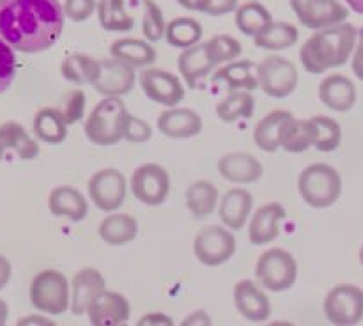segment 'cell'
I'll list each match as a JSON object with an SVG mask.
<instances>
[{
  "label": "cell",
  "mask_w": 363,
  "mask_h": 326,
  "mask_svg": "<svg viewBox=\"0 0 363 326\" xmlns=\"http://www.w3.org/2000/svg\"><path fill=\"white\" fill-rule=\"evenodd\" d=\"M59 0H0V38L21 53H41L59 41L64 30Z\"/></svg>",
  "instance_id": "1"
},
{
  "label": "cell",
  "mask_w": 363,
  "mask_h": 326,
  "mask_svg": "<svg viewBox=\"0 0 363 326\" xmlns=\"http://www.w3.org/2000/svg\"><path fill=\"white\" fill-rule=\"evenodd\" d=\"M358 43V28L353 23L318 30L300 48V62L307 73L323 74L344 66L353 57Z\"/></svg>",
  "instance_id": "2"
},
{
  "label": "cell",
  "mask_w": 363,
  "mask_h": 326,
  "mask_svg": "<svg viewBox=\"0 0 363 326\" xmlns=\"http://www.w3.org/2000/svg\"><path fill=\"white\" fill-rule=\"evenodd\" d=\"M298 191L307 206L326 209L335 204L342 195V177L339 170L328 163H312L301 170L298 177Z\"/></svg>",
  "instance_id": "3"
},
{
  "label": "cell",
  "mask_w": 363,
  "mask_h": 326,
  "mask_svg": "<svg viewBox=\"0 0 363 326\" xmlns=\"http://www.w3.org/2000/svg\"><path fill=\"white\" fill-rule=\"evenodd\" d=\"M128 113L130 112H128L123 98H103L85 120V137L92 144L103 145V147L119 144L123 140Z\"/></svg>",
  "instance_id": "4"
},
{
  "label": "cell",
  "mask_w": 363,
  "mask_h": 326,
  "mask_svg": "<svg viewBox=\"0 0 363 326\" xmlns=\"http://www.w3.org/2000/svg\"><path fill=\"white\" fill-rule=\"evenodd\" d=\"M32 307L41 314L60 315L71 307V283L57 269H43L32 279L28 289Z\"/></svg>",
  "instance_id": "5"
},
{
  "label": "cell",
  "mask_w": 363,
  "mask_h": 326,
  "mask_svg": "<svg viewBox=\"0 0 363 326\" xmlns=\"http://www.w3.org/2000/svg\"><path fill=\"white\" fill-rule=\"evenodd\" d=\"M255 279L269 293H284L298 280V262L286 248H268L255 264Z\"/></svg>",
  "instance_id": "6"
},
{
  "label": "cell",
  "mask_w": 363,
  "mask_h": 326,
  "mask_svg": "<svg viewBox=\"0 0 363 326\" xmlns=\"http://www.w3.org/2000/svg\"><path fill=\"white\" fill-rule=\"evenodd\" d=\"M259 89L269 98L284 99L289 98L298 87L300 74L293 60L282 55H268L257 64Z\"/></svg>",
  "instance_id": "7"
},
{
  "label": "cell",
  "mask_w": 363,
  "mask_h": 326,
  "mask_svg": "<svg viewBox=\"0 0 363 326\" xmlns=\"http://www.w3.org/2000/svg\"><path fill=\"white\" fill-rule=\"evenodd\" d=\"M333 326H357L363 319V289L354 283H339L328 291L323 303Z\"/></svg>",
  "instance_id": "8"
},
{
  "label": "cell",
  "mask_w": 363,
  "mask_h": 326,
  "mask_svg": "<svg viewBox=\"0 0 363 326\" xmlns=\"http://www.w3.org/2000/svg\"><path fill=\"white\" fill-rule=\"evenodd\" d=\"M236 252V236L223 225H206L194 240V254L201 264L216 268L229 261Z\"/></svg>",
  "instance_id": "9"
},
{
  "label": "cell",
  "mask_w": 363,
  "mask_h": 326,
  "mask_svg": "<svg viewBox=\"0 0 363 326\" xmlns=\"http://www.w3.org/2000/svg\"><path fill=\"white\" fill-rule=\"evenodd\" d=\"M298 21L311 30H325L346 23L350 7L342 0H289Z\"/></svg>",
  "instance_id": "10"
},
{
  "label": "cell",
  "mask_w": 363,
  "mask_h": 326,
  "mask_svg": "<svg viewBox=\"0 0 363 326\" xmlns=\"http://www.w3.org/2000/svg\"><path fill=\"white\" fill-rule=\"evenodd\" d=\"M87 193L99 211L116 213L126 201L128 181L119 169H101L89 179Z\"/></svg>",
  "instance_id": "11"
},
{
  "label": "cell",
  "mask_w": 363,
  "mask_h": 326,
  "mask_svg": "<svg viewBox=\"0 0 363 326\" xmlns=\"http://www.w3.org/2000/svg\"><path fill=\"white\" fill-rule=\"evenodd\" d=\"M170 176L160 163H144L131 174L130 190L145 206H162L170 193Z\"/></svg>",
  "instance_id": "12"
},
{
  "label": "cell",
  "mask_w": 363,
  "mask_h": 326,
  "mask_svg": "<svg viewBox=\"0 0 363 326\" xmlns=\"http://www.w3.org/2000/svg\"><path fill=\"white\" fill-rule=\"evenodd\" d=\"M138 82L144 94L151 101L167 108H176L184 99V87L181 78L162 67L151 66L142 69L138 74Z\"/></svg>",
  "instance_id": "13"
},
{
  "label": "cell",
  "mask_w": 363,
  "mask_h": 326,
  "mask_svg": "<svg viewBox=\"0 0 363 326\" xmlns=\"http://www.w3.org/2000/svg\"><path fill=\"white\" fill-rule=\"evenodd\" d=\"M137 84V69L121 60L101 59V73L92 87L103 98H123L130 94Z\"/></svg>",
  "instance_id": "14"
},
{
  "label": "cell",
  "mask_w": 363,
  "mask_h": 326,
  "mask_svg": "<svg viewBox=\"0 0 363 326\" xmlns=\"http://www.w3.org/2000/svg\"><path fill=\"white\" fill-rule=\"evenodd\" d=\"M287 211L280 202H268L262 204L252 213L248 222V240L252 244H268L279 237L282 222L286 220Z\"/></svg>",
  "instance_id": "15"
},
{
  "label": "cell",
  "mask_w": 363,
  "mask_h": 326,
  "mask_svg": "<svg viewBox=\"0 0 363 326\" xmlns=\"http://www.w3.org/2000/svg\"><path fill=\"white\" fill-rule=\"evenodd\" d=\"M106 291L105 276L96 268H84L71 279V314H87L89 307Z\"/></svg>",
  "instance_id": "16"
},
{
  "label": "cell",
  "mask_w": 363,
  "mask_h": 326,
  "mask_svg": "<svg viewBox=\"0 0 363 326\" xmlns=\"http://www.w3.org/2000/svg\"><path fill=\"white\" fill-rule=\"evenodd\" d=\"M39 151L38 140L20 123L7 120L0 124V162L11 158L30 162L38 158Z\"/></svg>",
  "instance_id": "17"
},
{
  "label": "cell",
  "mask_w": 363,
  "mask_h": 326,
  "mask_svg": "<svg viewBox=\"0 0 363 326\" xmlns=\"http://www.w3.org/2000/svg\"><path fill=\"white\" fill-rule=\"evenodd\" d=\"M234 307L252 322H264L272 315V301L268 294L250 279L240 280L234 286Z\"/></svg>",
  "instance_id": "18"
},
{
  "label": "cell",
  "mask_w": 363,
  "mask_h": 326,
  "mask_svg": "<svg viewBox=\"0 0 363 326\" xmlns=\"http://www.w3.org/2000/svg\"><path fill=\"white\" fill-rule=\"evenodd\" d=\"M131 315L130 301L124 294L106 289L89 307L87 317L91 326H123Z\"/></svg>",
  "instance_id": "19"
},
{
  "label": "cell",
  "mask_w": 363,
  "mask_h": 326,
  "mask_svg": "<svg viewBox=\"0 0 363 326\" xmlns=\"http://www.w3.org/2000/svg\"><path fill=\"white\" fill-rule=\"evenodd\" d=\"M319 101L326 106V108L333 110V112L346 113L353 110L357 105L358 92L357 85L350 77L340 73H333L325 77V80L319 84Z\"/></svg>",
  "instance_id": "20"
},
{
  "label": "cell",
  "mask_w": 363,
  "mask_h": 326,
  "mask_svg": "<svg viewBox=\"0 0 363 326\" xmlns=\"http://www.w3.org/2000/svg\"><path fill=\"white\" fill-rule=\"evenodd\" d=\"M218 174L225 181L234 184L257 183L264 174V167L250 152H227L218 159Z\"/></svg>",
  "instance_id": "21"
},
{
  "label": "cell",
  "mask_w": 363,
  "mask_h": 326,
  "mask_svg": "<svg viewBox=\"0 0 363 326\" xmlns=\"http://www.w3.org/2000/svg\"><path fill=\"white\" fill-rule=\"evenodd\" d=\"M156 128L162 135L172 140H186L197 137L202 131V117L191 108H167L156 120Z\"/></svg>",
  "instance_id": "22"
},
{
  "label": "cell",
  "mask_w": 363,
  "mask_h": 326,
  "mask_svg": "<svg viewBox=\"0 0 363 326\" xmlns=\"http://www.w3.org/2000/svg\"><path fill=\"white\" fill-rule=\"evenodd\" d=\"M254 211V197L247 188H230L218 204V216L223 227L229 230H241L250 222Z\"/></svg>",
  "instance_id": "23"
},
{
  "label": "cell",
  "mask_w": 363,
  "mask_h": 326,
  "mask_svg": "<svg viewBox=\"0 0 363 326\" xmlns=\"http://www.w3.org/2000/svg\"><path fill=\"white\" fill-rule=\"evenodd\" d=\"M48 209L53 216L67 218L69 222H82L89 215V201L78 188L57 186L48 195Z\"/></svg>",
  "instance_id": "24"
},
{
  "label": "cell",
  "mask_w": 363,
  "mask_h": 326,
  "mask_svg": "<svg viewBox=\"0 0 363 326\" xmlns=\"http://www.w3.org/2000/svg\"><path fill=\"white\" fill-rule=\"evenodd\" d=\"M177 69H179L184 84L190 89H195L199 82L209 77L211 71L216 69V66L213 62L211 55H209L206 41L199 43V45L191 46L188 50H183L177 57Z\"/></svg>",
  "instance_id": "25"
},
{
  "label": "cell",
  "mask_w": 363,
  "mask_h": 326,
  "mask_svg": "<svg viewBox=\"0 0 363 326\" xmlns=\"http://www.w3.org/2000/svg\"><path fill=\"white\" fill-rule=\"evenodd\" d=\"M110 57L128 64L133 69H145L156 62V50L152 43L137 38H121L110 45Z\"/></svg>",
  "instance_id": "26"
},
{
  "label": "cell",
  "mask_w": 363,
  "mask_h": 326,
  "mask_svg": "<svg viewBox=\"0 0 363 326\" xmlns=\"http://www.w3.org/2000/svg\"><path fill=\"white\" fill-rule=\"evenodd\" d=\"M255 66L252 60L248 59H238L234 62L225 64V66L218 67L213 73V82L216 84H223L229 92L233 91H255L259 87L257 74H255Z\"/></svg>",
  "instance_id": "27"
},
{
  "label": "cell",
  "mask_w": 363,
  "mask_h": 326,
  "mask_svg": "<svg viewBox=\"0 0 363 326\" xmlns=\"http://www.w3.org/2000/svg\"><path fill=\"white\" fill-rule=\"evenodd\" d=\"M315 137H318V130H315L314 120L291 117L280 131V147L291 154H300L308 147H314Z\"/></svg>",
  "instance_id": "28"
},
{
  "label": "cell",
  "mask_w": 363,
  "mask_h": 326,
  "mask_svg": "<svg viewBox=\"0 0 363 326\" xmlns=\"http://www.w3.org/2000/svg\"><path fill=\"white\" fill-rule=\"evenodd\" d=\"M98 234L106 244L123 247L138 236V222L135 216L126 213H110L99 223Z\"/></svg>",
  "instance_id": "29"
},
{
  "label": "cell",
  "mask_w": 363,
  "mask_h": 326,
  "mask_svg": "<svg viewBox=\"0 0 363 326\" xmlns=\"http://www.w3.org/2000/svg\"><path fill=\"white\" fill-rule=\"evenodd\" d=\"M67 128L69 126H67L60 108H53V106L39 108L32 120L34 137L45 144H62L67 137Z\"/></svg>",
  "instance_id": "30"
},
{
  "label": "cell",
  "mask_w": 363,
  "mask_h": 326,
  "mask_svg": "<svg viewBox=\"0 0 363 326\" xmlns=\"http://www.w3.org/2000/svg\"><path fill=\"white\" fill-rule=\"evenodd\" d=\"M101 73V60L87 53H71L60 64V74L74 85H94Z\"/></svg>",
  "instance_id": "31"
},
{
  "label": "cell",
  "mask_w": 363,
  "mask_h": 326,
  "mask_svg": "<svg viewBox=\"0 0 363 326\" xmlns=\"http://www.w3.org/2000/svg\"><path fill=\"white\" fill-rule=\"evenodd\" d=\"M294 117L289 110H273L262 117L254 128V142L261 151L277 152L280 149V131L284 124Z\"/></svg>",
  "instance_id": "32"
},
{
  "label": "cell",
  "mask_w": 363,
  "mask_h": 326,
  "mask_svg": "<svg viewBox=\"0 0 363 326\" xmlns=\"http://www.w3.org/2000/svg\"><path fill=\"white\" fill-rule=\"evenodd\" d=\"M273 21L275 20L268 7L257 0H248V2L241 4L234 13V23H236L238 30L248 38L259 35Z\"/></svg>",
  "instance_id": "33"
},
{
  "label": "cell",
  "mask_w": 363,
  "mask_h": 326,
  "mask_svg": "<svg viewBox=\"0 0 363 326\" xmlns=\"http://www.w3.org/2000/svg\"><path fill=\"white\" fill-rule=\"evenodd\" d=\"M186 208L194 218H208L218 208V188L208 179L191 183L186 190Z\"/></svg>",
  "instance_id": "34"
},
{
  "label": "cell",
  "mask_w": 363,
  "mask_h": 326,
  "mask_svg": "<svg viewBox=\"0 0 363 326\" xmlns=\"http://www.w3.org/2000/svg\"><path fill=\"white\" fill-rule=\"evenodd\" d=\"M202 35H204V28L201 21L191 16L174 18L167 23L165 28V41L174 48H179L181 52L202 43Z\"/></svg>",
  "instance_id": "35"
},
{
  "label": "cell",
  "mask_w": 363,
  "mask_h": 326,
  "mask_svg": "<svg viewBox=\"0 0 363 326\" xmlns=\"http://www.w3.org/2000/svg\"><path fill=\"white\" fill-rule=\"evenodd\" d=\"M300 39V32L289 21H273L259 35L254 38V45L268 52H282L294 46Z\"/></svg>",
  "instance_id": "36"
},
{
  "label": "cell",
  "mask_w": 363,
  "mask_h": 326,
  "mask_svg": "<svg viewBox=\"0 0 363 326\" xmlns=\"http://www.w3.org/2000/svg\"><path fill=\"white\" fill-rule=\"evenodd\" d=\"M255 99L248 91H233L216 105V117L222 123L233 124L240 119H250L254 116Z\"/></svg>",
  "instance_id": "37"
},
{
  "label": "cell",
  "mask_w": 363,
  "mask_h": 326,
  "mask_svg": "<svg viewBox=\"0 0 363 326\" xmlns=\"http://www.w3.org/2000/svg\"><path fill=\"white\" fill-rule=\"evenodd\" d=\"M98 21L106 32H130L135 18L128 13L124 0H98Z\"/></svg>",
  "instance_id": "38"
},
{
  "label": "cell",
  "mask_w": 363,
  "mask_h": 326,
  "mask_svg": "<svg viewBox=\"0 0 363 326\" xmlns=\"http://www.w3.org/2000/svg\"><path fill=\"white\" fill-rule=\"evenodd\" d=\"M206 46H208V52L211 55L213 62H215L216 69L225 66V64L238 60L241 57V53H243L241 43L236 38L227 34L213 35L211 39L206 41Z\"/></svg>",
  "instance_id": "39"
},
{
  "label": "cell",
  "mask_w": 363,
  "mask_h": 326,
  "mask_svg": "<svg viewBox=\"0 0 363 326\" xmlns=\"http://www.w3.org/2000/svg\"><path fill=\"white\" fill-rule=\"evenodd\" d=\"M318 130V137H315L314 147L319 152H333L339 149L342 144V128L337 123L333 117L328 116H314L312 117Z\"/></svg>",
  "instance_id": "40"
},
{
  "label": "cell",
  "mask_w": 363,
  "mask_h": 326,
  "mask_svg": "<svg viewBox=\"0 0 363 326\" xmlns=\"http://www.w3.org/2000/svg\"><path fill=\"white\" fill-rule=\"evenodd\" d=\"M167 21L163 11L155 0H142V34L145 41L158 43L165 38Z\"/></svg>",
  "instance_id": "41"
},
{
  "label": "cell",
  "mask_w": 363,
  "mask_h": 326,
  "mask_svg": "<svg viewBox=\"0 0 363 326\" xmlns=\"http://www.w3.org/2000/svg\"><path fill=\"white\" fill-rule=\"evenodd\" d=\"M152 138V126L147 120L140 119V117L128 113L126 123H124V133L123 140L131 142V144H145Z\"/></svg>",
  "instance_id": "42"
},
{
  "label": "cell",
  "mask_w": 363,
  "mask_h": 326,
  "mask_svg": "<svg viewBox=\"0 0 363 326\" xmlns=\"http://www.w3.org/2000/svg\"><path fill=\"white\" fill-rule=\"evenodd\" d=\"M16 77V55L14 50L0 38V94L6 92Z\"/></svg>",
  "instance_id": "43"
},
{
  "label": "cell",
  "mask_w": 363,
  "mask_h": 326,
  "mask_svg": "<svg viewBox=\"0 0 363 326\" xmlns=\"http://www.w3.org/2000/svg\"><path fill=\"white\" fill-rule=\"evenodd\" d=\"M85 105H87V98H85L84 91L74 89V91H71L69 94H67L66 103H64V106L60 108L67 126H73V124L80 123V120L84 119Z\"/></svg>",
  "instance_id": "44"
},
{
  "label": "cell",
  "mask_w": 363,
  "mask_h": 326,
  "mask_svg": "<svg viewBox=\"0 0 363 326\" xmlns=\"http://www.w3.org/2000/svg\"><path fill=\"white\" fill-rule=\"evenodd\" d=\"M62 9L66 18H69L74 23H82L96 13L98 2L96 0H64Z\"/></svg>",
  "instance_id": "45"
},
{
  "label": "cell",
  "mask_w": 363,
  "mask_h": 326,
  "mask_svg": "<svg viewBox=\"0 0 363 326\" xmlns=\"http://www.w3.org/2000/svg\"><path fill=\"white\" fill-rule=\"evenodd\" d=\"M135 326H176V322L165 312H147L138 319Z\"/></svg>",
  "instance_id": "46"
},
{
  "label": "cell",
  "mask_w": 363,
  "mask_h": 326,
  "mask_svg": "<svg viewBox=\"0 0 363 326\" xmlns=\"http://www.w3.org/2000/svg\"><path fill=\"white\" fill-rule=\"evenodd\" d=\"M240 7V0H211L206 14L209 16H223V14L236 13Z\"/></svg>",
  "instance_id": "47"
},
{
  "label": "cell",
  "mask_w": 363,
  "mask_h": 326,
  "mask_svg": "<svg viewBox=\"0 0 363 326\" xmlns=\"http://www.w3.org/2000/svg\"><path fill=\"white\" fill-rule=\"evenodd\" d=\"M181 326H213V319L208 312L199 308V310L190 312V314L183 319Z\"/></svg>",
  "instance_id": "48"
},
{
  "label": "cell",
  "mask_w": 363,
  "mask_h": 326,
  "mask_svg": "<svg viewBox=\"0 0 363 326\" xmlns=\"http://www.w3.org/2000/svg\"><path fill=\"white\" fill-rule=\"evenodd\" d=\"M351 69H353L354 77L363 82V38L358 35L357 48H354L353 57H351Z\"/></svg>",
  "instance_id": "49"
},
{
  "label": "cell",
  "mask_w": 363,
  "mask_h": 326,
  "mask_svg": "<svg viewBox=\"0 0 363 326\" xmlns=\"http://www.w3.org/2000/svg\"><path fill=\"white\" fill-rule=\"evenodd\" d=\"M14 326H57V322L43 314H28L18 319Z\"/></svg>",
  "instance_id": "50"
},
{
  "label": "cell",
  "mask_w": 363,
  "mask_h": 326,
  "mask_svg": "<svg viewBox=\"0 0 363 326\" xmlns=\"http://www.w3.org/2000/svg\"><path fill=\"white\" fill-rule=\"evenodd\" d=\"M11 275H13V266H11L9 259L6 255L0 254V291L9 283Z\"/></svg>",
  "instance_id": "51"
},
{
  "label": "cell",
  "mask_w": 363,
  "mask_h": 326,
  "mask_svg": "<svg viewBox=\"0 0 363 326\" xmlns=\"http://www.w3.org/2000/svg\"><path fill=\"white\" fill-rule=\"evenodd\" d=\"M179 6H183L188 11H197V13H206L211 0H176Z\"/></svg>",
  "instance_id": "52"
},
{
  "label": "cell",
  "mask_w": 363,
  "mask_h": 326,
  "mask_svg": "<svg viewBox=\"0 0 363 326\" xmlns=\"http://www.w3.org/2000/svg\"><path fill=\"white\" fill-rule=\"evenodd\" d=\"M7 317H9V307H7L6 300L0 298V326H6Z\"/></svg>",
  "instance_id": "53"
},
{
  "label": "cell",
  "mask_w": 363,
  "mask_h": 326,
  "mask_svg": "<svg viewBox=\"0 0 363 326\" xmlns=\"http://www.w3.org/2000/svg\"><path fill=\"white\" fill-rule=\"evenodd\" d=\"M342 2L346 4L351 11H354V13L363 14V0H342Z\"/></svg>",
  "instance_id": "54"
},
{
  "label": "cell",
  "mask_w": 363,
  "mask_h": 326,
  "mask_svg": "<svg viewBox=\"0 0 363 326\" xmlns=\"http://www.w3.org/2000/svg\"><path fill=\"white\" fill-rule=\"evenodd\" d=\"M266 326H296V325H293V322L289 321H273V322H268Z\"/></svg>",
  "instance_id": "55"
},
{
  "label": "cell",
  "mask_w": 363,
  "mask_h": 326,
  "mask_svg": "<svg viewBox=\"0 0 363 326\" xmlns=\"http://www.w3.org/2000/svg\"><path fill=\"white\" fill-rule=\"evenodd\" d=\"M360 262H362V266H363V247L360 248Z\"/></svg>",
  "instance_id": "56"
},
{
  "label": "cell",
  "mask_w": 363,
  "mask_h": 326,
  "mask_svg": "<svg viewBox=\"0 0 363 326\" xmlns=\"http://www.w3.org/2000/svg\"><path fill=\"white\" fill-rule=\"evenodd\" d=\"M358 35H360V38H363V27L360 28V30H358Z\"/></svg>",
  "instance_id": "57"
}]
</instances>
